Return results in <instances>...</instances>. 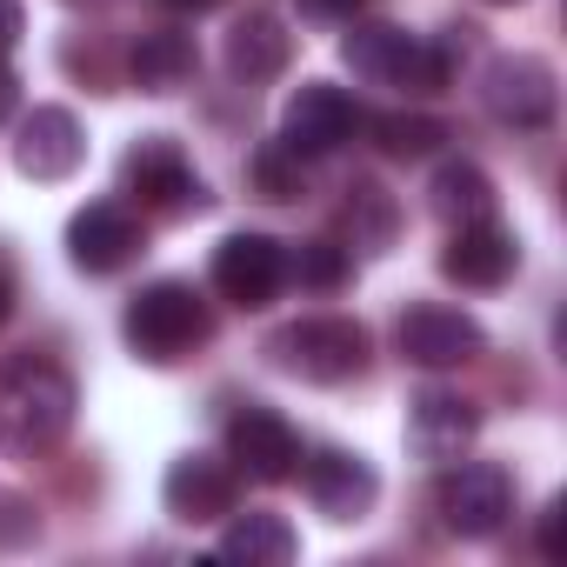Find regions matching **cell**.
I'll return each mask as SVG.
<instances>
[{
	"label": "cell",
	"instance_id": "6da1fadb",
	"mask_svg": "<svg viewBox=\"0 0 567 567\" xmlns=\"http://www.w3.org/2000/svg\"><path fill=\"white\" fill-rule=\"evenodd\" d=\"M74 381L41 361V354H14L0 361V447L8 454H48L68 427H74Z\"/></svg>",
	"mask_w": 567,
	"mask_h": 567
},
{
	"label": "cell",
	"instance_id": "7a4b0ae2",
	"mask_svg": "<svg viewBox=\"0 0 567 567\" xmlns=\"http://www.w3.org/2000/svg\"><path fill=\"white\" fill-rule=\"evenodd\" d=\"M121 334H127L134 361L174 368L200 341H214V308L187 288V280H147V288L127 301V315H121Z\"/></svg>",
	"mask_w": 567,
	"mask_h": 567
},
{
	"label": "cell",
	"instance_id": "3957f363",
	"mask_svg": "<svg viewBox=\"0 0 567 567\" xmlns=\"http://www.w3.org/2000/svg\"><path fill=\"white\" fill-rule=\"evenodd\" d=\"M341 61H348L361 81H374V87H408V94H441V87L454 81V54H447L441 41H421V34L388 28V21L354 28V34L341 41Z\"/></svg>",
	"mask_w": 567,
	"mask_h": 567
},
{
	"label": "cell",
	"instance_id": "277c9868",
	"mask_svg": "<svg viewBox=\"0 0 567 567\" xmlns=\"http://www.w3.org/2000/svg\"><path fill=\"white\" fill-rule=\"evenodd\" d=\"M267 354L288 368V374L315 381V388H341V381L368 374L374 341H368V328L348 321V315H308V321H288V328H280V334L267 341Z\"/></svg>",
	"mask_w": 567,
	"mask_h": 567
},
{
	"label": "cell",
	"instance_id": "5b68a950",
	"mask_svg": "<svg viewBox=\"0 0 567 567\" xmlns=\"http://www.w3.org/2000/svg\"><path fill=\"white\" fill-rule=\"evenodd\" d=\"M434 514L447 534L461 540H487L507 527L514 514V481L501 461H447V474L434 481Z\"/></svg>",
	"mask_w": 567,
	"mask_h": 567
},
{
	"label": "cell",
	"instance_id": "8992f818",
	"mask_svg": "<svg viewBox=\"0 0 567 567\" xmlns=\"http://www.w3.org/2000/svg\"><path fill=\"white\" fill-rule=\"evenodd\" d=\"M121 194L154 207V214H187V207H207V187L194 174V161L181 154L174 134H141L127 154H121Z\"/></svg>",
	"mask_w": 567,
	"mask_h": 567
},
{
	"label": "cell",
	"instance_id": "52a82bcc",
	"mask_svg": "<svg viewBox=\"0 0 567 567\" xmlns=\"http://www.w3.org/2000/svg\"><path fill=\"white\" fill-rule=\"evenodd\" d=\"M301 434H295V421L280 414V408H267V401H247L234 421H227V461H234V474H247V481H260V487H280V481H295L301 474Z\"/></svg>",
	"mask_w": 567,
	"mask_h": 567
},
{
	"label": "cell",
	"instance_id": "ba28073f",
	"mask_svg": "<svg viewBox=\"0 0 567 567\" xmlns=\"http://www.w3.org/2000/svg\"><path fill=\"white\" fill-rule=\"evenodd\" d=\"M481 107L501 121V127H547L554 107H560V81L540 54H494L487 74H481Z\"/></svg>",
	"mask_w": 567,
	"mask_h": 567
},
{
	"label": "cell",
	"instance_id": "9c48e42d",
	"mask_svg": "<svg viewBox=\"0 0 567 567\" xmlns=\"http://www.w3.org/2000/svg\"><path fill=\"white\" fill-rule=\"evenodd\" d=\"M214 295L234 308H267L280 288H288V247L274 234H227L214 247Z\"/></svg>",
	"mask_w": 567,
	"mask_h": 567
},
{
	"label": "cell",
	"instance_id": "30bf717a",
	"mask_svg": "<svg viewBox=\"0 0 567 567\" xmlns=\"http://www.w3.org/2000/svg\"><path fill=\"white\" fill-rule=\"evenodd\" d=\"M394 341H401V354H408L414 368H427V374L467 368V361H481V348H487V334H481L474 315L434 308V301H427V308H408L401 328H394Z\"/></svg>",
	"mask_w": 567,
	"mask_h": 567
},
{
	"label": "cell",
	"instance_id": "8fae6325",
	"mask_svg": "<svg viewBox=\"0 0 567 567\" xmlns=\"http://www.w3.org/2000/svg\"><path fill=\"white\" fill-rule=\"evenodd\" d=\"M354 127H361V107H354L334 81H308V87H295L288 114H280V141H288L301 161L334 154L341 141H354Z\"/></svg>",
	"mask_w": 567,
	"mask_h": 567
},
{
	"label": "cell",
	"instance_id": "7c38bea8",
	"mask_svg": "<svg viewBox=\"0 0 567 567\" xmlns=\"http://www.w3.org/2000/svg\"><path fill=\"white\" fill-rule=\"evenodd\" d=\"M141 254V220L127 200H87L74 220H68V260L81 274H114Z\"/></svg>",
	"mask_w": 567,
	"mask_h": 567
},
{
	"label": "cell",
	"instance_id": "4fadbf2b",
	"mask_svg": "<svg viewBox=\"0 0 567 567\" xmlns=\"http://www.w3.org/2000/svg\"><path fill=\"white\" fill-rule=\"evenodd\" d=\"M161 501H167L174 520L200 527V520L234 514V501H240V474H234V461H220V454H181V461L167 467V481H161Z\"/></svg>",
	"mask_w": 567,
	"mask_h": 567
},
{
	"label": "cell",
	"instance_id": "5bb4252c",
	"mask_svg": "<svg viewBox=\"0 0 567 567\" xmlns=\"http://www.w3.org/2000/svg\"><path fill=\"white\" fill-rule=\"evenodd\" d=\"M514 267H520V240H514L507 227H494V214L454 227L447 247H441V274L461 280V288H481V295H487V288H507Z\"/></svg>",
	"mask_w": 567,
	"mask_h": 567
},
{
	"label": "cell",
	"instance_id": "9a60e30c",
	"mask_svg": "<svg viewBox=\"0 0 567 567\" xmlns=\"http://www.w3.org/2000/svg\"><path fill=\"white\" fill-rule=\"evenodd\" d=\"M301 487L328 520H361L381 494V474L348 447H321V454H301Z\"/></svg>",
	"mask_w": 567,
	"mask_h": 567
},
{
	"label": "cell",
	"instance_id": "2e32d148",
	"mask_svg": "<svg viewBox=\"0 0 567 567\" xmlns=\"http://www.w3.org/2000/svg\"><path fill=\"white\" fill-rule=\"evenodd\" d=\"M474 434H481V408L474 401H461L447 388H421L408 401V447L421 461H461L474 447Z\"/></svg>",
	"mask_w": 567,
	"mask_h": 567
},
{
	"label": "cell",
	"instance_id": "e0dca14e",
	"mask_svg": "<svg viewBox=\"0 0 567 567\" xmlns=\"http://www.w3.org/2000/svg\"><path fill=\"white\" fill-rule=\"evenodd\" d=\"M81 161H87V134H81V121L68 107H34L21 121L14 167L28 181H68V174H81Z\"/></svg>",
	"mask_w": 567,
	"mask_h": 567
},
{
	"label": "cell",
	"instance_id": "ac0fdd59",
	"mask_svg": "<svg viewBox=\"0 0 567 567\" xmlns=\"http://www.w3.org/2000/svg\"><path fill=\"white\" fill-rule=\"evenodd\" d=\"M288 61H295V34L280 28L274 14H240L227 28V74L234 81H247V87L280 81V74H288Z\"/></svg>",
	"mask_w": 567,
	"mask_h": 567
},
{
	"label": "cell",
	"instance_id": "d6986e66",
	"mask_svg": "<svg viewBox=\"0 0 567 567\" xmlns=\"http://www.w3.org/2000/svg\"><path fill=\"white\" fill-rule=\"evenodd\" d=\"M200 74V48H194V34H181V28H147L134 48H127V81L141 87V94H174V87H187Z\"/></svg>",
	"mask_w": 567,
	"mask_h": 567
},
{
	"label": "cell",
	"instance_id": "ffe728a7",
	"mask_svg": "<svg viewBox=\"0 0 567 567\" xmlns=\"http://www.w3.org/2000/svg\"><path fill=\"white\" fill-rule=\"evenodd\" d=\"M295 554H301V534H295V520H288V514H267V507H254V514H234V520H227V534H220V560L280 567V560H295Z\"/></svg>",
	"mask_w": 567,
	"mask_h": 567
},
{
	"label": "cell",
	"instance_id": "44dd1931",
	"mask_svg": "<svg viewBox=\"0 0 567 567\" xmlns=\"http://www.w3.org/2000/svg\"><path fill=\"white\" fill-rule=\"evenodd\" d=\"M427 207H434L447 227L487 220V214H494V181H487L474 161H441V167H434V187H427Z\"/></svg>",
	"mask_w": 567,
	"mask_h": 567
},
{
	"label": "cell",
	"instance_id": "7402d4cb",
	"mask_svg": "<svg viewBox=\"0 0 567 567\" xmlns=\"http://www.w3.org/2000/svg\"><path fill=\"white\" fill-rule=\"evenodd\" d=\"M341 227H348V240L361 254H388L394 247V227H401V207H394V194L381 181H354L348 200H341Z\"/></svg>",
	"mask_w": 567,
	"mask_h": 567
},
{
	"label": "cell",
	"instance_id": "603a6c76",
	"mask_svg": "<svg viewBox=\"0 0 567 567\" xmlns=\"http://www.w3.org/2000/svg\"><path fill=\"white\" fill-rule=\"evenodd\" d=\"M301 167H308V161H301L288 141H267V147H254L247 181H254L260 200H301V194H308V174H301Z\"/></svg>",
	"mask_w": 567,
	"mask_h": 567
},
{
	"label": "cell",
	"instance_id": "cb8c5ba5",
	"mask_svg": "<svg viewBox=\"0 0 567 567\" xmlns=\"http://www.w3.org/2000/svg\"><path fill=\"white\" fill-rule=\"evenodd\" d=\"M374 141H381V154H394V161H427V154L447 141V127H441L434 114H408V107H394V114L374 121Z\"/></svg>",
	"mask_w": 567,
	"mask_h": 567
},
{
	"label": "cell",
	"instance_id": "d4e9b609",
	"mask_svg": "<svg viewBox=\"0 0 567 567\" xmlns=\"http://www.w3.org/2000/svg\"><path fill=\"white\" fill-rule=\"evenodd\" d=\"M348 274H354V260H348V247H334V240H301V247L288 254V280H301V288H315V295L348 288Z\"/></svg>",
	"mask_w": 567,
	"mask_h": 567
},
{
	"label": "cell",
	"instance_id": "484cf974",
	"mask_svg": "<svg viewBox=\"0 0 567 567\" xmlns=\"http://www.w3.org/2000/svg\"><path fill=\"white\" fill-rule=\"evenodd\" d=\"M361 8H374V0H301V14H315V21H354Z\"/></svg>",
	"mask_w": 567,
	"mask_h": 567
},
{
	"label": "cell",
	"instance_id": "4316f807",
	"mask_svg": "<svg viewBox=\"0 0 567 567\" xmlns=\"http://www.w3.org/2000/svg\"><path fill=\"white\" fill-rule=\"evenodd\" d=\"M28 34V14H21V0H0V54H14V41Z\"/></svg>",
	"mask_w": 567,
	"mask_h": 567
},
{
	"label": "cell",
	"instance_id": "83f0119b",
	"mask_svg": "<svg viewBox=\"0 0 567 567\" xmlns=\"http://www.w3.org/2000/svg\"><path fill=\"white\" fill-rule=\"evenodd\" d=\"M14 101H21V81H14V68H8V61H0V121L14 114Z\"/></svg>",
	"mask_w": 567,
	"mask_h": 567
},
{
	"label": "cell",
	"instance_id": "f1b7e54d",
	"mask_svg": "<svg viewBox=\"0 0 567 567\" xmlns=\"http://www.w3.org/2000/svg\"><path fill=\"white\" fill-rule=\"evenodd\" d=\"M540 554H547V560L560 554V507H547V520H540Z\"/></svg>",
	"mask_w": 567,
	"mask_h": 567
},
{
	"label": "cell",
	"instance_id": "f546056e",
	"mask_svg": "<svg viewBox=\"0 0 567 567\" xmlns=\"http://www.w3.org/2000/svg\"><path fill=\"white\" fill-rule=\"evenodd\" d=\"M8 315H14V274L0 267V328H8Z\"/></svg>",
	"mask_w": 567,
	"mask_h": 567
},
{
	"label": "cell",
	"instance_id": "4dcf8cb0",
	"mask_svg": "<svg viewBox=\"0 0 567 567\" xmlns=\"http://www.w3.org/2000/svg\"><path fill=\"white\" fill-rule=\"evenodd\" d=\"M161 8H174V14H214L220 0H161Z\"/></svg>",
	"mask_w": 567,
	"mask_h": 567
},
{
	"label": "cell",
	"instance_id": "1f68e13d",
	"mask_svg": "<svg viewBox=\"0 0 567 567\" xmlns=\"http://www.w3.org/2000/svg\"><path fill=\"white\" fill-rule=\"evenodd\" d=\"M68 8H87L94 14V8H114V0H68Z\"/></svg>",
	"mask_w": 567,
	"mask_h": 567
},
{
	"label": "cell",
	"instance_id": "d6a6232c",
	"mask_svg": "<svg viewBox=\"0 0 567 567\" xmlns=\"http://www.w3.org/2000/svg\"><path fill=\"white\" fill-rule=\"evenodd\" d=\"M487 8H520V0H487Z\"/></svg>",
	"mask_w": 567,
	"mask_h": 567
}]
</instances>
